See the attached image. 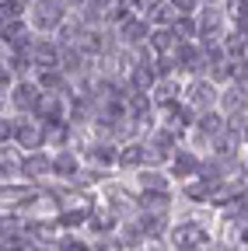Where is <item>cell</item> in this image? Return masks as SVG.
<instances>
[{
  "mask_svg": "<svg viewBox=\"0 0 248 251\" xmlns=\"http://www.w3.org/2000/svg\"><path fill=\"white\" fill-rule=\"evenodd\" d=\"M46 171H53V164H49L46 153H28L25 161H21V175H25V178H39V175H46Z\"/></svg>",
  "mask_w": 248,
  "mask_h": 251,
  "instance_id": "obj_1",
  "label": "cell"
},
{
  "mask_svg": "<svg viewBox=\"0 0 248 251\" xmlns=\"http://www.w3.org/2000/svg\"><path fill=\"white\" fill-rule=\"evenodd\" d=\"M14 136L25 150H35V143H42L46 133H42V122H39V126H14Z\"/></svg>",
  "mask_w": 248,
  "mask_h": 251,
  "instance_id": "obj_2",
  "label": "cell"
},
{
  "mask_svg": "<svg viewBox=\"0 0 248 251\" xmlns=\"http://www.w3.org/2000/svg\"><path fill=\"white\" fill-rule=\"evenodd\" d=\"M39 98H42V94H39V91H35L32 84H18V87H14V98H11V101H14L18 108H35V105H39Z\"/></svg>",
  "mask_w": 248,
  "mask_h": 251,
  "instance_id": "obj_3",
  "label": "cell"
},
{
  "mask_svg": "<svg viewBox=\"0 0 248 251\" xmlns=\"http://www.w3.org/2000/svg\"><path fill=\"white\" fill-rule=\"evenodd\" d=\"M175 241H178V248H196V244H203V234L196 224H185L175 230Z\"/></svg>",
  "mask_w": 248,
  "mask_h": 251,
  "instance_id": "obj_4",
  "label": "cell"
},
{
  "mask_svg": "<svg viewBox=\"0 0 248 251\" xmlns=\"http://www.w3.org/2000/svg\"><path fill=\"white\" fill-rule=\"evenodd\" d=\"M143 35H147V25L137 21V18H126V25H122V42L137 46V42H143Z\"/></svg>",
  "mask_w": 248,
  "mask_h": 251,
  "instance_id": "obj_5",
  "label": "cell"
},
{
  "mask_svg": "<svg viewBox=\"0 0 248 251\" xmlns=\"http://www.w3.org/2000/svg\"><path fill=\"white\" fill-rule=\"evenodd\" d=\"M150 46L158 49V52H168V49L182 46V39H175V31H168V28H158V31L150 35Z\"/></svg>",
  "mask_w": 248,
  "mask_h": 251,
  "instance_id": "obj_6",
  "label": "cell"
},
{
  "mask_svg": "<svg viewBox=\"0 0 248 251\" xmlns=\"http://www.w3.org/2000/svg\"><path fill=\"white\" fill-rule=\"evenodd\" d=\"M35 11H39V14H35V25H39V28H53L59 18H63V11H59L56 4H46V7H35Z\"/></svg>",
  "mask_w": 248,
  "mask_h": 251,
  "instance_id": "obj_7",
  "label": "cell"
},
{
  "mask_svg": "<svg viewBox=\"0 0 248 251\" xmlns=\"http://www.w3.org/2000/svg\"><path fill=\"white\" fill-rule=\"evenodd\" d=\"M213 94H217V91H213V84L199 80V84H193V91H189V101H193V105H206V98L213 101Z\"/></svg>",
  "mask_w": 248,
  "mask_h": 251,
  "instance_id": "obj_8",
  "label": "cell"
},
{
  "mask_svg": "<svg viewBox=\"0 0 248 251\" xmlns=\"http://www.w3.org/2000/svg\"><path fill=\"white\" fill-rule=\"evenodd\" d=\"M53 171H56V175H74V171H77V157H74L70 150H63V153L53 161Z\"/></svg>",
  "mask_w": 248,
  "mask_h": 251,
  "instance_id": "obj_9",
  "label": "cell"
},
{
  "mask_svg": "<svg viewBox=\"0 0 248 251\" xmlns=\"http://www.w3.org/2000/svg\"><path fill=\"white\" fill-rule=\"evenodd\" d=\"M119 161H122V164H143V161H147V153H143L140 143H130V147H122Z\"/></svg>",
  "mask_w": 248,
  "mask_h": 251,
  "instance_id": "obj_10",
  "label": "cell"
},
{
  "mask_svg": "<svg viewBox=\"0 0 248 251\" xmlns=\"http://www.w3.org/2000/svg\"><path fill=\"white\" fill-rule=\"evenodd\" d=\"M196 168H199V161H196L193 153H175V171H178L182 178H189Z\"/></svg>",
  "mask_w": 248,
  "mask_h": 251,
  "instance_id": "obj_11",
  "label": "cell"
},
{
  "mask_svg": "<svg viewBox=\"0 0 248 251\" xmlns=\"http://www.w3.org/2000/svg\"><path fill=\"white\" fill-rule=\"evenodd\" d=\"M150 18L171 25V21H175V11H171V4H154V7H150Z\"/></svg>",
  "mask_w": 248,
  "mask_h": 251,
  "instance_id": "obj_12",
  "label": "cell"
},
{
  "mask_svg": "<svg viewBox=\"0 0 248 251\" xmlns=\"http://www.w3.org/2000/svg\"><path fill=\"white\" fill-rule=\"evenodd\" d=\"M224 105H227L231 112L241 108V105H245V87H231V91H227V98H224Z\"/></svg>",
  "mask_w": 248,
  "mask_h": 251,
  "instance_id": "obj_13",
  "label": "cell"
},
{
  "mask_svg": "<svg viewBox=\"0 0 248 251\" xmlns=\"http://www.w3.org/2000/svg\"><path fill=\"white\" fill-rule=\"evenodd\" d=\"M140 185H143V188H158V192H165V178H161V175H150V171L140 175Z\"/></svg>",
  "mask_w": 248,
  "mask_h": 251,
  "instance_id": "obj_14",
  "label": "cell"
},
{
  "mask_svg": "<svg viewBox=\"0 0 248 251\" xmlns=\"http://www.w3.org/2000/svg\"><path fill=\"white\" fill-rule=\"evenodd\" d=\"M199 129L210 133V136H217V133H220V119H217V115H203L199 119Z\"/></svg>",
  "mask_w": 248,
  "mask_h": 251,
  "instance_id": "obj_15",
  "label": "cell"
},
{
  "mask_svg": "<svg viewBox=\"0 0 248 251\" xmlns=\"http://www.w3.org/2000/svg\"><path fill=\"white\" fill-rule=\"evenodd\" d=\"M168 4H171V11H175V14H193L196 0H168Z\"/></svg>",
  "mask_w": 248,
  "mask_h": 251,
  "instance_id": "obj_16",
  "label": "cell"
},
{
  "mask_svg": "<svg viewBox=\"0 0 248 251\" xmlns=\"http://www.w3.org/2000/svg\"><path fill=\"white\" fill-rule=\"evenodd\" d=\"M7 136H14V122H7V119H0V143H4Z\"/></svg>",
  "mask_w": 248,
  "mask_h": 251,
  "instance_id": "obj_17",
  "label": "cell"
},
{
  "mask_svg": "<svg viewBox=\"0 0 248 251\" xmlns=\"http://www.w3.org/2000/svg\"><path fill=\"white\" fill-rule=\"evenodd\" d=\"M182 31H185V35H196V25L185 18V21H178V35H182Z\"/></svg>",
  "mask_w": 248,
  "mask_h": 251,
  "instance_id": "obj_18",
  "label": "cell"
},
{
  "mask_svg": "<svg viewBox=\"0 0 248 251\" xmlns=\"http://www.w3.org/2000/svg\"><path fill=\"white\" fill-rule=\"evenodd\" d=\"M7 80H11V67H4V63H0V87H7Z\"/></svg>",
  "mask_w": 248,
  "mask_h": 251,
  "instance_id": "obj_19",
  "label": "cell"
},
{
  "mask_svg": "<svg viewBox=\"0 0 248 251\" xmlns=\"http://www.w3.org/2000/svg\"><path fill=\"white\" fill-rule=\"evenodd\" d=\"M245 244H248V230H245Z\"/></svg>",
  "mask_w": 248,
  "mask_h": 251,
  "instance_id": "obj_20",
  "label": "cell"
}]
</instances>
